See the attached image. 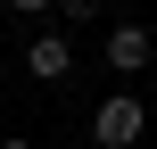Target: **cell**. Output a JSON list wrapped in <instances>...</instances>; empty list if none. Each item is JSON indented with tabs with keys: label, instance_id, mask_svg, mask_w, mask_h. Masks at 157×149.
I'll use <instances>...</instances> for the list:
<instances>
[{
	"label": "cell",
	"instance_id": "cell-1",
	"mask_svg": "<svg viewBox=\"0 0 157 149\" xmlns=\"http://www.w3.org/2000/svg\"><path fill=\"white\" fill-rule=\"evenodd\" d=\"M141 133H149V100L108 91V100L91 108V141H99V149H141Z\"/></svg>",
	"mask_w": 157,
	"mask_h": 149
},
{
	"label": "cell",
	"instance_id": "cell-3",
	"mask_svg": "<svg viewBox=\"0 0 157 149\" xmlns=\"http://www.w3.org/2000/svg\"><path fill=\"white\" fill-rule=\"evenodd\" d=\"M17 66H25L33 83H66V75H75V41H66V33H33V41L17 50Z\"/></svg>",
	"mask_w": 157,
	"mask_h": 149
},
{
	"label": "cell",
	"instance_id": "cell-7",
	"mask_svg": "<svg viewBox=\"0 0 157 149\" xmlns=\"http://www.w3.org/2000/svg\"><path fill=\"white\" fill-rule=\"evenodd\" d=\"M0 75H8V50H0Z\"/></svg>",
	"mask_w": 157,
	"mask_h": 149
},
{
	"label": "cell",
	"instance_id": "cell-2",
	"mask_svg": "<svg viewBox=\"0 0 157 149\" xmlns=\"http://www.w3.org/2000/svg\"><path fill=\"white\" fill-rule=\"evenodd\" d=\"M99 50H108V66H116V75H141V66H149V58H157V33H149V25H141V17H116Z\"/></svg>",
	"mask_w": 157,
	"mask_h": 149
},
{
	"label": "cell",
	"instance_id": "cell-5",
	"mask_svg": "<svg viewBox=\"0 0 157 149\" xmlns=\"http://www.w3.org/2000/svg\"><path fill=\"white\" fill-rule=\"evenodd\" d=\"M0 8H17V17H50L58 0H0Z\"/></svg>",
	"mask_w": 157,
	"mask_h": 149
},
{
	"label": "cell",
	"instance_id": "cell-6",
	"mask_svg": "<svg viewBox=\"0 0 157 149\" xmlns=\"http://www.w3.org/2000/svg\"><path fill=\"white\" fill-rule=\"evenodd\" d=\"M0 149H33V141H25V133H8V141H0Z\"/></svg>",
	"mask_w": 157,
	"mask_h": 149
},
{
	"label": "cell",
	"instance_id": "cell-4",
	"mask_svg": "<svg viewBox=\"0 0 157 149\" xmlns=\"http://www.w3.org/2000/svg\"><path fill=\"white\" fill-rule=\"evenodd\" d=\"M58 17L66 25H99V0H58Z\"/></svg>",
	"mask_w": 157,
	"mask_h": 149
}]
</instances>
